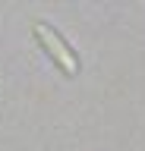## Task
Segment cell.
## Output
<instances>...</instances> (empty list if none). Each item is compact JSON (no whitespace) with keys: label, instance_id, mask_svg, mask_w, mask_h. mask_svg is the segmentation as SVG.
I'll use <instances>...</instances> for the list:
<instances>
[{"label":"cell","instance_id":"6da1fadb","mask_svg":"<svg viewBox=\"0 0 145 151\" xmlns=\"http://www.w3.org/2000/svg\"><path fill=\"white\" fill-rule=\"evenodd\" d=\"M35 38H38V44L54 57V63H57L66 76H76L79 73V57L73 54V47L60 38V32H54L48 22H35Z\"/></svg>","mask_w":145,"mask_h":151}]
</instances>
